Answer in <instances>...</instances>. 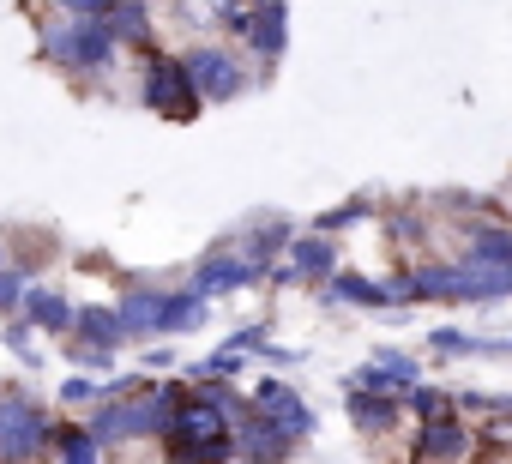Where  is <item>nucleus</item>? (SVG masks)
I'll return each instance as SVG.
<instances>
[{"label":"nucleus","mask_w":512,"mask_h":464,"mask_svg":"<svg viewBox=\"0 0 512 464\" xmlns=\"http://www.w3.org/2000/svg\"><path fill=\"white\" fill-rule=\"evenodd\" d=\"M139 103L163 121H199V91L181 67V55H145V79H139Z\"/></svg>","instance_id":"4"},{"label":"nucleus","mask_w":512,"mask_h":464,"mask_svg":"<svg viewBox=\"0 0 512 464\" xmlns=\"http://www.w3.org/2000/svg\"><path fill=\"white\" fill-rule=\"evenodd\" d=\"M350 386H362V392H392V398H404L410 386H422V374H416V356H404V350H380L368 368H356L350 374Z\"/></svg>","instance_id":"10"},{"label":"nucleus","mask_w":512,"mask_h":464,"mask_svg":"<svg viewBox=\"0 0 512 464\" xmlns=\"http://www.w3.org/2000/svg\"><path fill=\"white\" fill-rule=\"evenodd\" d=\"M482 422H494V428H512V392H488V410H482Z\"/></svg>","instance_id":"29"},{"label":"nucleus","mask_w":512,"mask_h":464,"mask_svg":"<svg viewBox=\"0 0 512 464\" xmlns=\"http://www.w3.org/2000/svg\"><path fill=\"white\" fill-rule=\"evenodd\" d=\"M25 272L19 266H0V314H7V320H19V302H25Z\"/></svg>","instance_id":"27"},{"label":"nucleus","mask_w":512,"mask_h":464,"mask_svg":"<svg viewBox=\"0 0 512 464\" xmlns=\"http://www.w3.org/2000/svg\"><path fill=\"white\" fill-rule=\"evenodd\" d=\"M392 229H398L404 242H416V236H422V217H416V211H398V217H392Z\"/></svg>","instance_id":"31"},{"label":"nucleus","mask_w":512,"mask_h":464,"mask_svg":"<svg viewBox=\"0 0 512 464\" xmlns=\"http://www.w3.org/2000/svg\"><path fill=\"white\" fill-rule=\"evenodd\" d=\"M181 67H187V79H193L199 103H235V97L247 91L241 55H235V49H223V43H193V49L181 55Z\"/></svg>","instance_id":"5"},{"label":"nucleus","mask_w":512,"mask_h":464,"mask_svg":"<svg viewBox=\"0 0 512 464\" xmlns=\"http://www.w3.org/2000/svg\"><path fill=\"white\" fill-rule=\"evenodd\" d=\"M115 31L109 19H55L43 31V61L61 67V73H103L115 61Z\"/></svg>","instance_id":"2"},{"label":"nucleus","mask_w":512,"mask_h":464,"mask_svg":"<svg viewBox=\"0 0 512 464\" xmlns=\"http://www.w3.org/2000/svg\"><path fill=\"white\" fill-rule=\"evenodd\" d=\"M55 464H103V446L91 428H55Z\"/></svg>","instance_id":"22"},{"label":"nucleus","mask_w":512,"mask_h":464,"mask_svg":"<svg viewBox=\"0 0 512 464\" xmlns=\"http://www.w3.org/2000/svg\"><path fill=\"white\" fill-rule=\"evenodd\" d=\"M410 452H416V464H464L476 452V434L464 416H440V422H422Z\"/></svg>","instance_id":"7"},{"label":"nucleus","mask_w":512,"mask_h":464,"mask_svg":"<svg viewBox=\"0 0 512 464\" xmlns=\"http://www.w3.org/2000/svg\"><path fill=\"white\" fill-rule=\"evenodd\" d=\"M157 446H163V464H235V422L193 386V398L175 410Z\"/></svg>","instance_id":"1"},{"label":"nucleus","mask_w":512,"mask_h":464,"mask_svg":"<svg viewBox=\"0 0 512 464\" xmlns=\"http://www.w3.org/2000/svg\"><path fill=\"white\" fill-rule=\"evenodd\" d=\"M284 260H290V266L278 272L284 284H314V278H332V272H338V248H332V236H296Z\"/></svg>","instance_id":"12"},{"label":"nucleus","mask_w":512,"mask_h":464,"mask_svg":"<svg viewBox=\"0 0 512 464\" xmlns=\"http://www.w3.org/2000/svg\"><path fill=\"white\" fill-rule=\"evenodd\" d=\"M350 422H356V434H368V440H380V434H392L398 428V416H404V404L392 398V392H362V386H350Z\"/></svg>","instance_id":"16"},{"label":"nucleus","mask_w":512,"mask_h":464,"mask_svg":"<svg viewBox=\"0 0 512 464\" xmlns=\"http://www.w3.org/2000/svg\"><path fill=\"white\" fill-rule=\"evenodd\" d=\"M73 338H79V350H97V356H115V350L127 344L115 308H79V314H73Z\"/></svg>","instance_id":"17"},{"label":"nucleus","mask_w":512,"mask_h":464,"mask_svg":"<svg viewBox=\"0 0 512 464\" xmlns=\"http://www.w3.org/2000/svg\"><path fill=\"white\" fill-rule=\"evenodd\" d=\"M205 326V296L187 284V290H169V308H163V338H181V332H199Z\"/></svg>","instance_id":"21"},{"label":"nucleus","mask_w":512,"mask_h":464,"mask_svg":"<svg viewBox=\"0 0 512 464\" xmlns=\"http://www.w3.org/2000/svg\"><path fill=\"white\" fill-rule=\"evenodd\" d=\"M247 7H266V0H247Z\"/></svg>","instance_id":"33"},{"label":"nucleus","mask_w":512,"mask_h":464,"mask_svg":"<svg viewBox=\"0 0 512 464\" xmlns=\"http://www.w3.org/2000/svg\"><path fill=\"white\" fill-rule=\"evenodd\" d=\"M404 398H410L404 410H410L416 422H440V416H458V404H452V392H446V386H410Z\"/></svg>","instance_id":"23"},{"label":"nucleus","mask_w":512,"mask_h":464,"mask_svg":"<svg viewBox=\"0 0 512 464\" xmlns=\"http://www.w3.org/2000/svg\"><path fill=\"white\" fill-rule=\"evenodd\" d=\"M235 7H247V0H181V13H187L193 25H223Z\"/></svg>","instance_id":"26"},{"label":"nucleus","mask_w":512,"mask_h":464,"mask_svg":"<svg viewBox=\"0 0 512 464\" xmlns=\"http://www.w3.org/2000/svg\"><path fill=\"white\" fill-rule=\"evenodd\" d=\"M7 344H13L25 362H37V356H31V326H25V320H13V326H7Z\"/></svg>","instance_id":"30"},{"label":"nucleus","mask_w":512,"mask_h":464,"mask_svg":"<svg viewBox=\"0 0 512 464\" xmlns=\"http://www.w3.org/2000/svg\"><path fill=\"white\" fill-rule=\"evenodd\" d=\"M290 242H296L290 217H266V223H253L247 236H241V254L260 266V272H272V260H278V254H290Z\"/></svg>","instance_id":"18"},{"label":"nucleus","mask_w":512,"mask_h":464,"mask_svg":"<svg viewBox=\"0 0 512 464\" xmlns=\"http://www.w3.org/2000/svg\"><path fill=\"white\" fill-rule=\"evenodd\" d=\"M296 446H302V440H296L290 428H278L260 404L235 422V458H241V464H290Z\"/></svg>","instance_id":"6"},{"label":"nucleus","mask_w":512,"mask_h":464,"mask_svg":"<svg viewBox=\"0 0 512 464\" xmlns=\"http://www.w3.org/2000/svg\"><path fill=\"white\" fill-rule=\"evenodd\" d=\"M55 446V422L37 398L0 392V464H31Z\"/></svg>","instance_id":"3"},{"label":"nucleus","mask_w":512,"mask_h":464,"mask_svg":"<svg viewBox=\"0 0 512 464\" xmlns=\"http://www.w3.org/2000/svg\"><path fill=\"white\" fill-rule=\"evenodd\" d=\"M362 217H368V199H344V205L320 211V223H314V236H338V229H350V223H362Z\"/></svg>","instance_id":"25"},{"label":"nucleus","mask_w":512,"mask_h":464,"mask_svg":"<svg viewBox=\"0 0 512 464\" xmlns=\"http://www.w3.org/2000/svg\"><path fill=\"white\" fill-rule=\"evenodd\" d=\"M73 302L61 296V290H43V284H31L25 290V302H19V320L31 326V332H49V338H61V332H73Z\"/></svg>","instance_id":"14"},{"label":"nucleus","mask_w":512,"mask_h":464,"mask_svg":"<svg viewBox=\"0 0 512 464\" xmlns=\"http://www.w3.org/2000/svg\"><path fill=\"white\" fill-rule=\"evenodd\" d=\"M253 404H260V410H266L278 428H290L296 440H308V434H314V410H308V398H302L296 386H284V380H260Z\"/></svg>","instance_id":"11"},{"label":"nucleus","mask_w":512,"mask_h":464,"mask_svg":"<svg viewBox=\"0 0 512 464\" xmlns=\"http://www.w3.org/2000/svg\"><path fill=\"white\" fill-rule=\"evenodd\" d=\"M320 296L326 302H344V308H374V314H404V308H392L398 296H392V284H368L362 272H332L326 284H320Z\"/></svg>","instance_id":"13"},{"label":"nucleus","mask_w":512,"mask_h":464,"mask_svg":"<svg viewBox=\"0 0 512 464\" xmlns=\"http://www.w3.org/2000/svg\"><path fill=\"white\" fill-rule=\"evenodd\" d=\"M241 43L260 55V61H278V55L290 49V7H284V0L247 7V31H241Z\"/></svg>","instance_id":"9"},{"label":"nucleus","mask_w":512,"mask_h":464,"mask_svg":"<svg viewBox=\"0 0 512 464\" xmlns=\"http://www.w3.org/2000/svg\"><path fill=\"white\" fill-rule=\"evenodd\" d=\"M109 31H115V43H127V49H151V37H157L151 0H121V7L109 13Z\"/></svg>","instance_id":"19"},{"label":"nucleus","mask_w":512,"mask_h":464,"mask_svg":"<svg viewBox=\"0 0 512 464\" xmlns=\"http://www.w3.org/2000/svg\"><path fill=\"white\" fill-rule=\"evenodd\" d=\"M163 308H169V290H127L115 302L127 338H163Z\"/></svg>","instance_id":"15"},{"label":"nucleus","mask_w":512,"mask_h":464,"mask_svg":"<svg viewBox=\"0 0 512 464\" xmlns=\"http://www.w3.org/2000/svg\"><path fill=\"white\" fill-rule=\"evenodd\" d=\"M0 266H13V254H7V248H0Z\"/></svg>","instance_id":"32"},{"label":"nucleus","mask_w":512,"mask_h":464,"mask_svg":"<svg viewBox=\"0 0 512 464\" xmlns=\"http://www.w3.org/2000/svg\"><path fill=\"white\" fill-rule=\"evenodd\" d=\"M266 272L253 266L247 254H211V260H199V272H193V290L211 302V296H235V290H247V284H260Z\"/></svg>","instance_id":"8"},{"label":"nucleus","mask_w":512,"mask_h":464,"mask_svg":"<svg viewBox=\"0 0 512 464\" xmlns=\"http://www.w3.org/2000/svg\"><path fill=\"white\" fill-rule=\"evenodd\" d=\"M464 254L482 260V266H506V272H512V229H506V223H476Z\"/></svg>","instance_id":"20"},{"label":"nucleus","mask_w":512,"mask_h":464,"mask_svg":"<svg viewBox=\"0 0 512 464\" xmlns=\"http://www.w3.org/2000/svg\"><path fill=\"white\" fill-rule=\"evenodd\" d=\"M428 350L458 362V356H482V338H476V332H464V326H434V332H428Z\"/></svg>","instance_id":"24"},{"label":"nucleus","mask_w":512,"mask_h":464,"mask_svg":"<svg viewBox=\"0 0 512 464\" xmlns=\"http://www.w3.org/2000/svg\"><path fill=\"white\" fill-rule=\"evenodd\" d=\"M55 7H61L67 19H109L121 0H55Z\"/></svg>","instance_id":"28"}]
</instances>
